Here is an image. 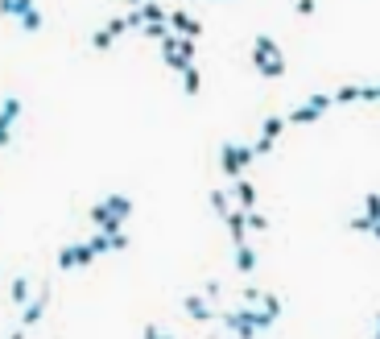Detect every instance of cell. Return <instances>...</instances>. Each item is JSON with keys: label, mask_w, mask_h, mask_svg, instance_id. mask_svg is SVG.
<instances>
[{"label": "cell", "mask_w": 380, "mask_h": 339, "mask_svg": "<svg viewBox=\"0 0 380 339\" xmlns=\"http://www.w3.org/2000/svg\"><path fill=\"white\" fill-rule=\"evenodd\" d=\"M223 323V331H232V335H244V339H252V335H264V331H273V323L277 318L269 315V311H261V306H240V311H228V315L219 318Z\"/></svg>", "instance_id": "obj_1"}, {"label": "cell", "mask_w": 380, "mask_h": 339, "mask_svg": "<svg viewBox=\"0 0 380 339\" xmlns=\"http://www.w3.org/2000/svg\"><path fill=\"white\" fill-rule=\"evenodd\" d=\"M252 67L261 79H285V54L269 33H257V42H252Z\"/></svg>", "instance_id": "obj_2"}, {"label": "cell", "mask_w": 380, "mask_h": 339, "mask_svg": "<svg viewBox=\"0 0 380 339\" xmlns=\"http://www.w3.org/2000/svg\"><path fill=\"white\" fill-rule=\"evenodd\" d=\"M162 62H166L169 71H186L190 62H194V38H178V33H166L162 38Z\"/></svg>", "instance_id": "obj_3"}, {"label": "cell", "mask_w": 380, "mask_h": 339, "mask_svg": "<svg viewBox=\"0 0 380 339\" xmlns=\"http://www.w3.org/2000/svg\"><path fill=\"white\" fill-rule=\"evenodd\" d=\"M252 162H257V149L252 145H223L219 149V170H223L228 178H240Z\"/></svg>", "instance_id": "obj_4"}, {"label": "cell", "mask_w": 380, "mask_h": 339, "mask_svg": "<svg viewBox=\"0 0 380 339\" xmlns=\"http://www.w3.org/2000/svg\"><path fill=\"white\" fill-rule=\"evenodd\" d=\"M17 121H21V99L9 96L4 104H0V149L13 145V128H17Z\"/></svg>", "instance_id": "obj_5"}, {"label": "cell", "mask_w": 380, "mask_h": 339, "mask_svg": "<svg viewBox=\"0 0 380 339\" xmlns=\"http://www.w3.org/2000/svg\"><path fill=\"white\" fill-rule=\"evenodd\" d=\"M9 17H17V25H21L25 33H38L42 29V9L33 4V0H13V9H9Z\"/></svg>", "instance_id": "obj_6"}, {"label": "cell", "mask_w": 380, "mask_h": 339, "mask_svg": "<svg viewBox=\"0 0 380 339\" xmlns=\"http://www.w3.org/2000/svg\"><path fill=\"white\" fill-rule=\"evenodd\" d=\"M91 261H95V248L87 240L58 248V269H83V265H91Z\"/></svg>", "instance_id": "obj_7"}, {"label": "cell", "mask_w": 380, "mask_h": 339, "mask_svg": "<svg viewBox=\"0 0 380 339\" xmlns=\"http://www.w3.org/2000/svg\"><path fill=\"white\" fill-rule=\"evenodd\" d=\"M182 311L190 315V323H215V302L207 298V294H186L182 298Z\"/></svg>", "instance_id": "obj_8"}, {"label": "cell", "mask_w": 380, "mask_h": 339, "mask_svg": "<svg viewBox=\"0 0 380 339\" xmlns=\"http://www.w3.org/2000/svg\"><path fill=\"white\" fill-rule=\"evenodd\" d=\"M46 306H50V290H38L29 302L21 306V327L13 331V335H25V327H33V323H42V315H46Z\"/></svg>", "instance_id": "obj_9"}, {"label": "cell", "mask_w": 380, "mask_h": 339, "mask_svg": "<svg viewBox=\"0 0 380 339\" xmlns=\"http://www.w3.org/2000/svg\"><path fill=\"white\" fill-rule=\"evenodd\" d=\"M124 33H128V21H124V17H112L104 29H95V33H91V50H99V54H104V50H112V42L124 38Z\"/></svg>", "instance_id": "obj_10"}, {"label": "cell", "mask_w": 380, "mask_h": 339, "mask_svg": "<svg viewBox=\"0 0 380 339\" xmlns=\"http://www.w3.org/2000/svg\"><path fill=\"white\" fill-rule=\"evenodd\" d=\"M166 25H169V33H178V38H199V33H203V21L190 17L186 9H174L166 17Z\"/></svg>", "instance_id": "obj_11"}, {"label": "cell", "mask_w": 380, "mask_h": 339, "mask_svg": "<svg viewBox=\"0 0 380 339\" xmlns=\"http://www.w3.org/2000/svg\"><path fill=\"white\" fill-rule=\"evenodd\" d=\"M376 223H380V194L368 191V194H364V216L352 219V232H372Z\"/></svg>", "instance_id": "obj_12"}, {"label": "cell", "mask_w": 380, "mask_h": 339, "mask_svg": "<svg viewBox=\"0 0 380 339\" xmlns=\"http://www.w3.org/2000/svg\"><path fill=\"white\" fill-rule=\"evenodd\" d=\"M232 203H236V207H244V211H252V207H257V187H252L244 174H240V178H232Z\"/></svg>", "instance_id": "obj_13"}, {"label": "cell", "mask_w": 380, "mask_h": 339, "mask_svg": "<svg viewBox=\"0 0 380 339\" xmlns=\"http://www.w3.org/2000/svg\"><path fill=\"white\" fill-rule=\"evenodd\" d=\"M223 223H228V236H232V244H244V240H248V216H244V207H232V211L223 216Z\"/></svg>", "instance_id": "obj_14"}, {"label": "cell", "mask_w": 380, "mask_h": 339, "mask_svg": "<svg viewBox=\"0 0 380 339\" xmlns=\"http://www.w3.org/2000/svg\"><path fill=\"white\" fill-rule=\"evenodd\" d=\"M91 223L99 228V232H120V228H124V219L112 216V211L104 207V199H99V203H91Z\"/></svg>", "instance_id": "obj_15"}, {"label": "cell", "mask_w": 380, "mask_h": 339, "mask_svg": "<svg viewBox=\"0 0 380 339\" xmlns=\"http://www.w3.org/2000/svg\"><path fill=\"white\" fill-rule=\"evenodd\" d=\"M323 116H327V112H318V108H314V104H302V108H294V112H289V116H285V124H298V128H302V124H318L323 121Z\"/></svg>", "instance_id": "obj_16"}, {"label": "cell", "mask_w": 380, "mask_h": 339, "mask_svg": "<svg viewBox=\"0 0 380 339\" xmlns=\"http://www.w3.org/2000/svg\"><path fill=\"white\" fill-rule=\"evenodd\" d=\"M236 269L248 277V273H257V248L244 240V244H236Z\"/></svg>", "instance_id": "obj_17"}, {"label": "cell", "mask_w": 380, "mask_h": 339, "mask_svg": "<svg viewBox=\"0 0 380 339\" xmlns=\"http://www.w3.org/2000/svg\"><path fill=\"white\" fill-rule=\"evenodd\" d=\"M281 133H285V116H269V121L261 124V141H269V145H277Z\"/></svg>", "instance_id": "obj_18"}, {"label": "cell", "mask_w": 380, "mask_h": 339, "mask_svg": "<svg viewBox=\"0 0 380 339\" xmlns=\"http://www.w3.org/2000/svg\"><path fill=\"white\" fill-rule=\"evenodd\" d=\"M182 91H186V96H199V91H203V74H199V67H194V62L182 71Z\"/></svg>", "instance_id": "obj_19"}, {"label": "cell", "mask_w": 380, "mask_h": 339, "mask_svg": "<svg viewBox=\"0 0 380 339\" xmlns=\"http://www.w3.org/2000/svg\"><path fill=\"white\" fill-rule=\"evenodd\" d=\"M9 298H13V302H17V306H25V302H29V298H33V286H29V282H25V277H13V286H9Z\"/></svg>", "instance_id": "obj_20"}, {"label": "cell", "mask_w": 380, "mask_h": 339, "mask_svg": "<svg viewBox=\"0 0 380 339\" xmlns=\"http://www.w3.org/2000/svg\"><path fill=\"white\" fill-rule=\"evenodd\" d=\"M211 207H215V216L223 219L228 211H232V194H228V191H211Z\"/></svg>", "instance_id": "obj_21"}, {"label": "cell", "mask_w": 380, "mask_h": 339, "mask_svg": "<svg viewBox=\"0 0 380 339\" xmlns=\"http://www.w3.org/2000/svg\"><path fill=\"white\" fill-rule=\"evenodd\" d=\"M141 33L149 38V42H162V38L169 33V25H166V21H145V25H141Z\"/></svg>", "instance_id": "obj_22"}, {"label": "cell", "mask_w": 380, "mask_h": 339, "mask_svg": "<svg viewBox=\"0 0 380 339\" xmlns=\"http://www.w3.org/2000/svg\"><path fill=\"white\" fill-rule=\"evenodd\" d=\"M141 17H145V21H166L169 13L157 4V0H145V4H141Z\"/></svg>", "instance_id": "obj_23"}, {"label": "cell", "mask_w": 380, "mask_h": 339, "mask_svg": "<svg viewBox=\"0 0 380 339\" xmlns=\"http://www.w3.org/2000/svg\"><path fill=\"white\" fill-rule=\"evenodd\" d=\"M335 104H364V87H339Z\"/></svg>", "instance_id": "obj_24"}, {"label": "cell", "mask_w": 380, "mask_h": 339, "mask_svg": "<svg viewBox=\"0 0 380 339\" xmlns=\"http://www.w3.org/2000/svg\"><path fill=\"white\" fill-rule=\"evenodd\" d=\"M244 216H248V232H264V228H269V219H264L257 207H252V211H244Z\"/></svg>", "instance_id": "obj_25"}, {"label": "cell", "mask_w": 380, "mask_h": 339, "mask_svg": "<svg viewBox=\"0 0 380 339\" xmlns=\"http://www.w3.org/2000/svg\"><path fill=\"white\" fill-rule=\"evenodd\" d=\"M108 240H112V252H128V236H124V228H120V232H108Z\"/></svg>", "instance_id": "obj_26"}, {"label": "cell", "mask_w": 380, "mask_h": 339, "mask_svg": "<svg viewBox=\"0 0 380 339\" xmlns=\"http://www.w3.org/2000/svg\"><path fill=\"white\" fill-rule=\"evenodd\" d=\"M310 104H314L318 112H327V108L335 104V96H323V91H314V96H310Z\"/></svg>", "instance_id": "obj_27"}, {"label": "cell", "mask_w": 380, "mask_h": 339, "mask_svg": "<svg viewBox=\"0 0 380 339\" xmlns=\"http://www.w3.org/2000/svg\"><path fill=\"white\" fill-rule=\"evenodd\" d=\"M203 294H207L211 302H219V294H223V286H219V282H207V286H203Z\"/></svg>", "instance_id": "obj_28"}, {"label": "cell", "mask_w": 380, "mask_h": 339, "mask_svg": "<svg viewBox=\"0 0 380 339\" xmlns=\"http://www.w3.org/2000/svg\"><path fill=\"white\" fill-rule=\"evenodd\" d=\"M141 335H145V339H162V335H166V331H162V327H157V323H149V327H145Z\"/></svg>", "instance_id": "obj_29"}, {"label": "cell", "mask_w": 380, "mask_h": 339, "mask_svg": "<svg viewBox=\"0 0 380 339\" xmlns=\"http://www.w3.org/2000/svg\"><path fill=\"white\" fill-rule=\"evenodd\" d=\"M294 9H298V13H302V17H310V13H314V0H298V4H294Z\"/></svg>", "instance_id": "obj_30"}, {"label": "cell", "mask_w": 380, "mask_h": 339, "mask_svg": "<svg viewBox=\"0 0 380 339\" xmlns=\"http://www.w3.org/2000/svg\"><path fill=\"white\" fill-rule=\"evenodd\" d=\"M199 4H228V0H199Z\"/></svg>", "instance_id": "obj_31"}, {"label": "cell", "mask_w": 380, "mask_h": 339, "mask_svg": "<svg viewBox=\"0 0 380 339\" xmlns=\"http://www.w3.org/2000/svg\"><path fill=\"white\" fill-rule=\"evenodd\" d=\"M124 4H133V9H137V4H145V0H124Z\"/></svg>", "instance_id": "obj_32"}, {"label": "cell", "mask_w": 380, "mask_h": 339, "mask_svg": "<svg viewBox=\"0 0 380 339\" xmlns=\"http://www.w3.org/2000/svg\"><path fill=\"white\" fill-rule=\"evenodd\" d=\"M372 236H376V240H380V223H376V228H372Z\"/></svg>", "instance_id": "obj_33"}, {"label": "cell", "mask_w": 380, "mask_h": 339, "mask_svg": "<svg viewBox=\"0 0 380 339\" xmlns=\"http://www.w3.org/2000/svg\"><path fill=\"white\" fill-rule=\"evenodd\" d=\"M376 335H380V315H376Z\"/></svg>", "instance_id": "obj_34"}]
</instances>
